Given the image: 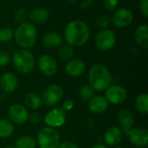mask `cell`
Masks as SVG:
<instances>
[{"instance_id": "obj_35", "label": "cell", "mask_w": 148, "mask_h": 148, "mask_svg": "<svg viewBox=\"0 0 148 148\" xmlns=\"http://www.w3.org/2000/svg\"><path fill=\"white\" fill-rule=\"evenodd\" d=\"M74 106H75V103H74V101H73L72 99H67V100H65V101L63 102L62 109L66 113V112H69V111H71V110L74 108Z\"/></svg>"}, {"instance_id": "obj_26", "label": "cell", "mask_w": 148, "mask_h": 148, "mask_svg": "<svg viewBox=\"0 0 148 148\" xmlns=\"http://www.w3.org/2000/svg\"><path fill=\"white\" fill-rule=\"evenodd\" d=\"M75 54V49L74 47L69 45V44H62L58 51V56L59 58L63 61H69L71 58H73V56Z\"/></svg>"}, {"instance_id": "obj_29", "label": "cell", "mask_w": 148, "mask_h": 148, "mask_svg": "<svg viewBox=\"0 0 148 148\" xmlns=\"http://www.w3.org/2000/svg\"><path fill=\"white\" fill-rule=\"evenodd\" d=\"M28 11L26 10V9L24 8H17L15 11H14V14H13V18H14V21L19 24L26 22L27 18H28Z\"/></svg>"}, {"instance_id": "obj_5", "label": "cell", "mask_w": 148, "mask_h": 148, "mask_svg": "<svg viewBox=\"0 0 148 148\" xmlns=\"http://www.w3.org/2000/svg\"><path fill=\"white\" fill-rule=\"evenodd\" d=\"M37 145L40 148H57L61 143L58 132L51 127L44 126L37 133Z\"/></svg>"}, {"instance_id": "obj_7", "label": "cell", "mask_w": 148, "mask_h": 148, "mask_svg": "<svg viewBox=\"0 0 148 148\" xmlns=\"http://www.w3.org/2000/svg\"><path fill=\"white\" fill-rule=\"evenodd\" d=\"M116 35L110 29L101 30L95 38V44L100 51H108L116 44Z\"/></svg>"}, {"instance_id": "obj_11", "label": "cell", "mask_w": 148, "mask_h": 148, "mask_svg": "<svg viewBox=\"0 0 148 148\" xmlns=\"http://www.w3.org/2000/svg\"><path fill=\"white\" fill-rule=\"evenodd\" d=\"M29 112L27 108L22 104H12L8 109V116L11 123L16 125H23L28 121Z\"/></svg>"}, {"instance_id": "obj_4", "label": "cell", "mask_w": 148, "mask_h": 148, "mask_svg": "<svg viewBox=\"0 0 148 148\" xmlns=\"http://www.w3.org/2000/svg\"><path fill=\"white\" fill-rule=\"evenodd\" d=\"M12 62L16 71L22 74H29L32 72L36 64L35 55L29 50L21 48L14 52Z\"/></svg>"}, {"instance_id": "obj_18", "label": "cell", "mask_w": 148, "mask_h": 148, "mask_svg": "<svg viewBox=\"0 0 148 148\" xmlns=\"http://www.w3.org/2000/svg\"><path fill=\"white\" fill-rule=\"evenodd\" d=\"M122 132L118 126H110L104 133L103 139L107 146L114 147L118 146L122 140Z\"/></svg>"}, {"instance_id": "obj_17", "label": "cell", "mask_w": 148, "mask_h": 148, "mask_svg": "<svg viewBox=\"0 0 148 148\" xmlns=\"http://www.w3.org/2000/svg\"><path fill=\"white\" fill-rule=\"evenodd\" d=\"M43 45L49 49H59L64 42L63 37L56 31H48L42 38Z\"/></svg>"}, {"instance_id": "obj_45", "label": "cell", "mask_w": 148, "mask_h": 148, "mask_svg": "<svg viewBox=\"0 0 148 148\" xmlns=\"http://www.w3.org/2000/svg\"><path fill=\"white\" fill-rule=\"evenodd\" d=\"M56 1H60V0H56Z\"/></svg>"}, {"instance_id": "obj_31", "label": "cell", "mask_w": 148, "mask_h": 148, "mask_svg": "<svg viewBox=\"0 0 148 148\" xmlns=\"http://www.w3.org/2000/svg\"><path fill=\"white\" fill-rule=\"evenodd\" d=\"M103 5L107 10H115L119 5V0H103Z\"/></svg>"}, {"instance_id": "obj_6", "label": "cell", "mask_w": 148, "mask_h": 148, "mask_svg": "<svg viewBox=\"0 0 148 148\" xmlns=\"http://www.w3.org/2000/svg\"><path fill=\"white\" fill-rule=\"evenodd\" d=\"M63 89L57 84H51L44 88L42 92V101L47 106H54L57 105L63 98Z\"/></svg>"}, {"instance_id": "obj_10", "label": "cell", "mask_w": 148, "mask_h": 148, "mask_svg": "<svg viewBox=\"0 0 148 148\" xmlns=\"http://www.w3.org/2000/svg\"><path fill=\"white\" fill-rule=\"evenodd\" d=\"M39 71L45 76L52 77L57 73L58 65L56 58L49 54H42L37 61Z\"/></svg>"}, {"instance_id": "obj_20", "label": "cell", "mask_w": 148, "mask_h": 148, "mask_svg": "<svg viewBox=\"0 0 148 148\" xmlns=\"http://www.w3.org/2000/svg\"><path fill=\"white\" fill-rule=\"evenodd\" d=\"M49 12L47 9L43 7H36L29 13L28 17L32 24L38 25L46 23L49 19Z\"/></svg>"}, {"instance_id": "obj_22", "label": "cell", "mask_w": 148, "mask_h": 148, "mask_svg": "<svg viewBox=\"0 0 148 148\" xmlns=\"http://www.w3.org/2000/svg\"><path fill=\"white\" fill-rule=\"evenodd\" d=\"M23 103H24V106L26 108H29V109H31L34 111L39 109L42 105L41 97L33 92L28 93L24 96Z\"/></svg>"}, {"instance_id": "obj_24", "label": "cell", "mask_w": 148, "mask_h": 148, "mask_svg": "<svg viewBox=\"0 0 148 148\" xmlns=\"http://www.w3.org/2000/svg\"><path fill=\"white\" fill-rule=\"evenodd\" d=\"M136 110L142 115L148 114V95L147 93H140L135 99Z\"/></svg>"}, {"instance_id": "obj_2", "label": "cell", "mask_w": 148, "mask_h": 148, "mask_svg": "<svg viewBox=\"0 0 148 148\" xmlns=\"http://www.w3.org/2000/svg\"><path fill=\"white\" fill-rule=\"evenodd\" d=\"M113 82L112 73L102 64L93 65L88 72V85L95 92L106 91Z\"/></svg>"}, {"instance_id": "obj_36", "label": "cell", "mask_w": 148, "mask_h": 148, "mask_svg": "<svg viewBox=\"0 0 148 148\" xmlns=\"http://www.w3.org/2000/svg\"><path fill=\"white\" fill-rule=\"evenodd\" d=\"M94 3H95V0H84L81 3V9L82 10H87L92 8L94 6Z\"/></svg>"}, {"instance_id": "obj_3", "label": "cell", "mask_w": 148, "mask_h": 148, "mask_svg": "<svg viewBox=\"0 0 148 148\" xmlns=\"http://www.w3.org/2000/svg\"><path fill=\"white\" fill-rule=\"evenodd\" d=\"M14 39L21 49L29 50L32 48L37 40L36 25L30 22H24L19 24L14 31Z\"/></svg>"}, {"instance_id": "obj_1", "label": "cell", "mask_w": 148, "mask_h": 148, "mask_svg": "<svg viewBox=\"0 0 148 148\" xmlns=\"http://www.w3.org/2000/svg\"><path fill=\"white\" fill-rule=\"evenodd\" d=\"M90 38V29L88 24L80 19L69 21L63 31V39L67 44L72 47L84 45Z\"/></svg>"}, {"instance_id": "obj_40", "label": "cell", "mask_w": 148, "mask_h": 148, "mask_svg": "<svg viewBox=\"0 0 148 148\" xmlns=\"http://www.w3.org/2000/svg\"><path fill=\"white\" fill-rule=\"evenodd\" d=\"M3 148H15V147H14V146H12V145H6V146H5Z\"/></svg>"}, {"instance_id": "obj_19", "label": "cell", "mask_w": 148, "mask_h": 148, "mask_svg": "<svg viewBox=\"0 0 148 148\" xmlns=\"http://www.w3.org/2000/svg\"><path fill=\"white\" fill-rule=\"evenodd\" d=\"M109 106L106 98L101 95H95L88 101V109L94 114H101L105 113Z\"/></svg>"}, {"instance_id": "obj_23", "label": "cell", "mask_w": 148, "mask_h": 148, "mask_svg": "<svg viewBox=\"0 0 148 148\" xmlns=\"http://www.w3.org/2000/svg\"><path fill=\"white\" fill-rule=\"evenodd\" d=\"M14 126L9 120L0 119V138L7 139L13 135Z\"/></svg>"}, {"instance_id": "obj_38", "label": "cell", "mask_w": 148, "mask_h": 148, "mask_svg": "<svg viewBox=\"0 0 148 148\" xmlns=\"http://www.w3.org/2000/svg\"><path fill=\"white\" fill-rule=\"evenodd\" d=\"M90 148H108L107 146H104V145H101V144H97V145H95L93 146L92 147Z\"/></svg>"}, {"instance_id": "obj_25", "label": "cell", "mask_w": 148, "mask_h": 148, "mask_svg": "<svg viewBox=\"0 0 148 148\" xmlns=\"http://www.w3.org/2000/svg\"><path fill=\"white\" fill-rule=\"evenodd\" d=\"M15 148H36V140L29 135L21 136L19 137L16 143H15Z\"/></svg>"}, {"instance_id": "obj_30", "label": "cell", "mask_w": 148, "mask_h": 148, "mask_svg": "<svg viewBox=\"0 0 148 148\" xmlns=\"http://www.w3.org/2000/svg\"><path fill=\"white\" fill-rule=\"evenodd\" d=\"M112 24L111 23V18L106 15H101L98 17L95 20V26L98 29L101 30H105L108 29V27Z\"/></svg>"}, {"instance_id": "obj_37", "label": "cell", "mask_w": 148, "mask_h": 148, "mask_svg": "<svg viewBox=\"0 0 148 148\" xmlns=\"http://www.w3.org/2000/svg\"><path fill=\"white\" fill-rule=\"evenodd\" d=\"M57 148H79L78 146L71 141H63L62 143L59 144L58 147Z\"/></svg>"}, {"instance_id": "obj_27", "label": "cell", "mask_w": 148, "mask_h": 148, "mask_svg": "<svg viewBox=\"0 0 148 148\" xmlns=\"http://www.w3.org/2000/svg\"><path fill=\"white\" fill-rule=\"evenodd\" d=\"M14 38V31L12 28L4 26L0 28V43L7 44Z\"/></svg>"}, {"instance_id": "obj_14", "label": "cell", "mask_w": 148, "mask_h": 148, "mask_svg": "<svg viewBox=\"0 0 148 148\" xmlns=\"http://www.w3.org/2000/svg\"><path fill=\"white\" fill-rule=\"evenodd\" d=\"M18 79L12 72H4L0 76V89L5 94H10L16 91Z\"/></svg>"}, {"instance_id": "obj_15", "label": "cell", "mask_w": 148, "mask_h": 148, "mask_svg": "<svg viewBox=\"0 0 148 148\" xmlns=\"http://www.w3.org/2000/svg\"><path fill=\"white\" fill-rule=\"evenodd\" d=\"M87 65L82 59L71 58L67 61L65 65V72L67 75L72 78H77L82 76L86 72Z\"/></svg>"}, {"instance_id": "obj_44", "label": "cell", "mask_w": 148, "mask_h": 148, "mask_svg": "<svg viewBox=\"0 0 148 148\" xmlns=\"http://www.w3.org/2000/svg\"><path fill=\"white\" fill-rule=\"evenodd\" d=\"M29 1H35V0H29Z\"/></svg>"}, {"instance_id": "obj_8", "label": "cell", "mask_w": 148, "mask_h": 148, "mask_svg": "<svg viewBox=\"0 0 148 148\" xmlns=\"http://www.w3.org/2000/svg\"><path fill=\"white\" fill-rule=\"evenodd\" d=\"M134 15L132 10L128 8H120L114 11L111 18V23L116 28H126L128 27L134 20Z\"/></svg>"}, {"instance_id": "obj_41", "label": "cell", "mask_w": 148, "mask_h": 148, "mask_svg": "<svg viewBox=\"0 0 148 148\" xmlns=\"http://www.w3.org/2000/svg\"><path fill=\"white\" fill-rule=\"evenodd\" d=\"M69 2H71V3H76V2H78L79 0H69Z\"/></svg>"}, {"instance_id": "obj_34", "label": "cell", "mask_w": 148, "mask_h": 148, "mask_svg": "<svg viewBox=\"0 0 148 148\" xmlns=\"http://www.w3.org/2000/svg\"><path fill=\"white\" fill-rule=\"evenodd\" d=\"M28 120H29L32 124H38L42 120V116L37 112H32V113H29Z\"/></svg>"}, {"instance_id": "obj_32", "label": "cell", "mask_w": 148, "mask_h": 148, "mask_svg": "<svg viewBox=\"0 0 148 148\" xmlns=\"http://www.w3.org/2000/svg\"><path fill=\"white\" fill-rule=\"evenodd\" d=\"M10 61V54L5 51H0V67H4L8 65Z\"/></svg>"}, {"instance_id": "obj_21", "label": "cell", "mask_w": 148, "mask_h": 148, "mask_svg": "<svg viewBox=\"0 0 148 148\" xmlns=\"http://www.w3.org/2000/svg\"><path fill=\"white\" fill-rule=\"evenodd\" d=\"M134 39L136 43L143 49L148 48V26L141 24L138 26L134 31Z\"/></svg>"}, {"instance_id": "obj_33", "label": "cell", "mask_w": 148, "mask_h": 148, "mask_svg": "<svg viewBox=\"0 0 148 148\" xmlns=\"http://www.w3.org/2000/svg\"><path fill=\"white\" fill-rule=\"evenodd\" d=\"M139 10L140 14L145 17H148V0H140L139 3Z\"/></svg>"}, {"instance_id": "obj_28", "label": "cell", "mask_w": 148, "mask_h": 148, "mask_svg": "<svg viewBox=\"0 0 148 148\" xmlns=\"http://www.w3.org/2000/svg\"><path fill=\"white\" fill-rule=\"evenodd\" d=\"M79 96L83 101L88 102L95 96V92L88 85H83L79 90Z\"/></svg>"}, {"instance_id": "obj_13", "label": "cell", "mask_w": 148, "mask_h": 148, "mask_svg": "<svg viewBox=\"0 0 148 148\" xmlns=\"http://www.w3.org/2000/svg\"><path fill=\"white\" fill-rule=\"evenodd\" d=\"M131 144L138 148H144L148 145V132L144 127H133L127 133Z\"/></svg>"}, {"instance_id": "obj_12", "label": "cell", "mask_w": 148, "mask_h": 148, "mask_svg": "<svg viewBox=\"0 0 148 148\" xmlns=\"http://www.w3.org/2000/svg\"><path fill=\"white\" fill-rule=\"evenodd\" d=\"M44 122L47 126L54 129L61 127L66 122V113L62 108H52L44 116Z\"/></svg>"}, {"instance_id": "obj_39", "label": "cell", "mask_w": 148, "mask_h": 148, "mask_svg": "<svg viewBox=\"0 0 148 148\" xmlns=\"http://www.w3.org/2000/svg\"><path fill=\"white\" fill-rule=\"evenodd\" d=\"M5 100V93L2 92L0 93V101H4Z\"/></svg>"}, {"instance_id": "obj_43", "label": "cell", "mask_w": 148, "mask_h": 148, "mask_svg": "<svg viewBox=\"0 0 148 148\" xmlns=\"http://www.w3.org/2000/svg\"><path fill=\"white\" fill-rule=\"evenodd\" d=\"M129 1H131V2H133V1H135V0H129Z\"/></svg>"}, {"instance_id": "obj_42", "label": "cell", "mask_w": 148, "mask_h": 148, "mask_svg": "<svg viewBox=\"0 0 148 148\" xmlns=\"http://www.w3.org/2000/svg\"><path fill=\"white\" fill-rule=\"evenodd\" d=\"M114 148H124V147H122V146H120V145H118V146L114 147Z\"/></svg>"}, {"instance_id": "obj_16", "label": "cell", "mask_w": 148, "mask_h": 148, "mask_svg": "<svg viewBox=\"0 0 148 148\" xmlns=\"http://www.w3.org/2000/svg\"><path fill=\"white\" fill-rule=\"evenodd\" d=\"M117 118L121 126V130L122 133L127 135V133L134 127V116L133 113L129 109L124 108L119 111Z\"/></svg>"}, {"instance_id": "obj_9", "label": "cell", "mask_w": 148, "mask_h": 148, "mask_svg": "<svg viewBox=\"0 0 148 148\" xmlns=\"http://www.w3.org/2000/svg\"><path fill=\"white\" fill-rule=\"evenodd\" d=\"M108 102L112 105L123 104L127 99V91L125 87L120 85H111L106 91L104 96Z\"/></svg>"}]
</instances>
